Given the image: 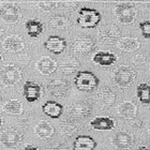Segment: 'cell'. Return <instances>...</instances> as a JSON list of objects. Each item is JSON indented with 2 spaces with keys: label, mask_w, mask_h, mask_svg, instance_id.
Segmentation results:
<instances>
[{
  "label": "cell",
  "mask_w": 150,
  "mask_h": 150,
  "mask_svg": "<svg viewBox=\"0 0 150 150\" xmlns=\"http://www.w3.org/2000/svg\"><path fill=\"white\" fill-rule=\"evenodd\" d=\"M44 47L50 53L55 54V55H59L66 50L67 41L66 39L59 37V35H50L44 42Z\"/></svg>",
  "instance_id": "5bb4252c"
},
{
  "label": "cell",
  "mask_w": 150,
  "mask_h": 150,
  "mask_svg": "<svg viewBox=\"0 0 150 150\" xmlns=\"http://www.w3.org/2000/svg\"><path fill=\"white\" fill-rule=\"evenodd\" d=\"M112 78L119 87L128 88L136 78V72L129 66H120L114 71Z\"/></svg>",
  "instance_id": "5b68a950"
},
{
  "label": "cell",
  "mask_w": 150,
  "mask_h": 150,
  "mask_svg": "<svg viewBox=\"0 0 150 150\" xmlns=\"http://www.w3.org/2000/svg\"><path fill=\"white\" fill-rule=\"evenodd\" d=\"M23 142V134L15 128H6L0 132V144L6 148L18 147Z\"/></svg>",
  "instance_id": "8992f818"
},
{
  "label": "cell",
  "mask_w": 150,
  "mask_h": 150,
  "mask_svg": "<svg viewBox=\"0 0 150 150\" xmlns=\"http://www.w3.org/2000/svg\"><path fill=\"white\" fill-rule=\"evenodd\" d=\"M97 142L88 135H77L73 143V150H94Z\"/></svg>",
  "instance_id": "d6986e66"
},
{
  "label": "cell",
  "mask_w": 150,
  "mask_h": 150,
  "mask_svg": "<svg viewBox=\"0 0 150 150\" xmlns=\"http://www.w3.org/2000/svg\"><path fill=\"white\" fill-rule=\"evenodd\" d=\"M1 59H2V57H1V55H0V61H1Z\"/></svg>",
  "instance_id": "ab89813d"
},
{
  "label": "cell",
  "mask_w": 150,
  "mask_h": 150,
  "mask_svg": "<svg viewBox=\"0 0 150 150\" xmlns=\"http://www.w3.org/2000/svg\"><path fill=\"white\" fill-rule=\"evenodd\" d=\"M42 110H43L44 114L46 116H48L50 118L57 119L62 115L63 106L60 103L56 102V101H47V102H45V103L43 104Z\"/></svg>",
  "instance_id": "cb8c5ba5"
},
{
  "label": "cell",
  "mask_w": 150,
  "mask_h": 150,
  "mask_svg": "<svg viewBox=\"0 0 150 150\" xmlns=\"http://www.w3.org/2000/svg\"><path fill=\"white\" fill-rule=\"evenodd\" d=\"M149 134H150V129H149Z\"/></svg>",
  "instance_id": "b9f144b4"
},
{
  "label": "cell",
  "mask_w": 150,
  "mask_h": 150,
  "mask_svg": "<svg viewBox=\"0 0 150 150\" xmlns=\"http://www.w3.org/2000/svg\"><path fill=\"white\" fill-rule=\"evenodd\" d=\"M68 112H69V115L73 118L84 119L91 115L92 107L87 102L79 101V102H75V103L71 104L68 108Z\"/></svg>",
  "instance_id": "8fae6325"
},
{
  "label": "cell",
  "mask_w": 150,
  "mask_h": 150,
  "mask_svg": "<svg viewBox=\"0 0 150 150\" xmlns=\"http://www.w3.org/2000/svg\"><path fill=\"white\" fill-rule=\"evenodd\" d=\"M23 150H39L37 147H35V146H32V145H27L26 147L23 148Z\"/></svg>",
  "instance_id": "d590c367"
},
{
  "label": "cell",
  "mask_w": 150,
  "mask_h": 150,
  "mask_svg": "<svg viewBox=\"0 0 150 150\" xmlns=\"http://www.w3.org/2000/svg\"><path fill=\"white\" fill-rule=\"evenodd\" d=\"M77 25L81 28H94L101 22V14L99 11L87 6L81 8L78 12Z\"/></svg>",
  "instance_id": "6da1fadb"
},
{
  "label": "cell",
  "mask_w": 150,
  "mask_h": 150,
  "mask_svg": "<svg viewBox=\"0 0 150 150\" xmlns=\"http://www.w3.org/2000/svg\"><path fill=\"white\" fill-rule=\"evenodd\" d=\"M50 27L57 30H66L70 28L71 26V21L67 16L63 15H56L50 21Z\"/></svg>",
  "instance_id": "4316f807"
},
{
  "label": "cell",
  "mask_w": 150,
  "mask_h": 150,
  "mask_svg": "<svg viewBox=\"0 0 150 150\" xmlns=\"http://www.w3.org/2000/svg\"><path fill=\"white\" fill-rule=\"evenodd\" d=\"M115 16L123 25L132 24L136 18V8L132 2H120L115 6Z\"/></svg>",
  "instance_id": "277c9868"
},
{
  "label": "cell",
  "mask_w": 150,
  "mask_h": 150,
  "mask_svg": "<svg viewBox=\"0 0 150 150\" xmlns=\"http://www.w3.org/2000/svg\"><path fill=\"white\" fill-rule=\"evenodd\" d=\"M117 47L122 52H127V53H132L137 50L141 47V43L136 38L125 37L121 38L120 40L117 42Z\"/></svg>",
  "instance_id": "d4e9b609"
},
{
  "label": "cell",
  "mask_w": 150,
  "mask_h": 150,
  "mask_svg": "<svg viewBox=\"0 0 150 150\" xmlns=\"http://www.w3.org/2000/svg\"><path fill=\"white\" fill-rule=\"evenodd\" d=\"M149 69H150V64H149Z\"/></svg>",
  "instance_id": "7bdbcfd3"
},
{
  "label": "cell",
  "mask_w": 150,
  "mask_h": 150,
  "mask_svg": "<svg viewBox=\"0 0 150 150\" xmlns=\"http://www.w3.org/2000/svg\"><path fill=\"white\" fill-rule=\"evenodd\" d=\"M57 6V2L55 1H40L38 2L39 9L44 11V12H52Z\"/></svg>",
  "instance_id": "4dcf8cb0"
},
{
  "label": "cell",
  "mask_w": 150,
  "mask_h": 150,
  "mask_svg": "<svg viewBox=\"0 0 150 150\" xmlns=\"http://www.w3.org/2000/svg\"><path fill=\"white\" fill-rule=\"evenodd\" d=\"M94 46H96V42L92 38L81 37L74 40L72 44V50L79 55H86L92 52Z\"/></svg>",
  "instance_id": "7c38bea8"
},
{
  "label": "cell",
  "mask_w": 150,
  "mask_h": 150,
  "mask_svg": "<svg viewBox=\"0 0 150 150\" xmlns=\"http://www.w3.org/2000/svg\"><path fill=\"white\" fill-rule=\"evenodd\" d=\"M136 96L143 104H150V85L147 83L138 85L136 87Z\"/></svg>",
  "instance_id": "f1b7e54d"
},
{
  "label": "cell",
  "mask_w": 150,
  "mask_h": 150,
  "mask_svg": "<svg viewBox=\"0 0 150 150\" xmlns=\"http://www.w3.org/2000/svg\"><path fill=\"white\" fill-rule=\"evenodd\" d=\"M92 61L101 67H110L117 61V56L110 52H98L92 57Z\"/></svg>",
  "instance_id": "44dd1931"
},
{
  "label": "cell",
  "mask_w": 150,
  "mask_h": 150,
  "mask_svg": "<svg viewBox=\"0 0 150 150\" xmlns=\"http://www.w3.org/2000/svg\"><path fill=\"white\" fill-rule=\"evenodd\" d=\"M117 112L125 119H134L137 116V106L131 101H123L117 106Z\"/></svg>",
  "instance_id": "ac0fdd59"
},
{
  "label": "cell",
  "mask_w": 150,
  "mask_h": 150,
  "mask_svg": "<svg viewBox=\"0 0 150 150\" xmlns=\"http://www.w3.org/2000/svg\"><path fill=\"white\" fill-rule=\"evenodd\" d=\"M35 134L41 139H50L55 134V129L46 120H40L35 128Z\"/></svg>",
  "instance_id": "ffe728a7"
},
{
  "label": "cell",
  "mask_w": 150,
  "mask_h": 150,
  "mask_svg": "<svg viewBox=\"0 0 150 150\" xmlns=\"http://www.w3.org/2000/svg\"><path fill=\"white\" fill-rule=\"evenodd\" d=\"M137 150H150V148H148V147H144V146H143V147H139V148H138Z\"/></svg>",
  "instance_id": "74e56055"
},
{
  "label": "cell",
  "mask_w": 150,
  "mask_h": 150,
  "mask_svg": "<svg viewBox=\"0 0 150 150\" xmlns=\"http://www.w3.org/2000/svg\"><path fill=\"white\" fill-rule=\"evenodd\" d=\"M3 35H4V29H3L2 27H0V38L2 37Z\"/></svg>",
  "instance_id": "8d00e7d4"
},
{
  "label": "cell",
  "mask_w": 150,
  "mask_h": 150,
  "mask_svg": "<svg viewBox=\"0 0 150 150\" xmlns=\"http://www.w3.org/2000/svg\"><path fill=\"white\" fill-rule=\"evenodd\" d=\"M0 18L8 24H16L22 19V13L14 3L6 2L0 4Z\"/></svg>",
  "instance_id": "ba28073f"
},
{
  "label": "cell",
  "mask_w": 150,
  "mask_h": 150,
  "mask_svg": "<svg viewBox=\"0 0 150 150\" xmlns=\"http://www.w3.org/2000/svg\"><path fill=\"white\" fill-rule=\"evenodd\" d=\"M22 79L23 71L16 64H6L0 70V81L3 86H14Z\"/></svg>",
  "instance_id": "3957f363"
},
{
  "label": "cell",
  "mask_w": 150,
  "mask_h": 150,
  "mask_svg": "<svg viewBox=\"0 0 150 150\" xmlns=\"http://www.w3.org/2000/svg\"><path fill=\"white\" fill-rule=\"evenodd\" d=\"M2 118H1V117H0V127H1V125H2Z\"/></svg>",
  "instance_id": "f35d334b"
},
{
  "label": "cell",
  "mask_w": 150,
  "mask_h": 150,
  "mask_svg": "<svg viewBox=\"0 0 150 150\" xmlns=\"http://www.w3.org/2000/svg\"><path fill=\"white\" fill-rule=\"evenodd\" d=\"M74 84L79 91L89 92L98 87L99 78L92 72L89 71H79L74 77Z\"/></svg>",
  "instance_id": "7a4b0ae2"
},
{
  "label": "cell",
  "mask_w": 150,
  "mask_h": 150,
  "mask_svg": "<svg viewBox=\"0 0 150 150\" xmlns=\"http://www.w3.org/2000/svg\"><path fill=\"white\" fill-rule=\"evenodd\" d=\"M58 67H59L60 71L63 74H75V73L77 72V70L79 69V61L76 58H74V57L68 56L60 61Z\"/></svg>",
  "instance_id": "7402d4cb"
},
{
  "label": "cell",
  "mask_w": 150,
  "mask_h": 150,
  "mask_svg": "<svg viewBox=\"0 0 150 150\" xmlns=\"http://www.w3.org/2000/svg\"><path fill=\"white\" fill-rule=\"evenodd\" d=\"M59 132L63 136H67V137H72L74 135L77 134L78 128L76 125L71 121H62L59 125Z\"/></svg>",
  "instance_id": "f546056e"
},
{
  "label": "cell",
  "mask_w": 150,
  "mask_h": 150,
  "mask_svg": "<svg viewBox=\"0 0 150 150\" xmlns=\"http://www.w3.org/2000/svg\"><path fill=\"white\" fill-rule=\"evenodd\" d=\"M26 30L29 37L38 38L43 32V24L35 19H30L26 23Z\"/></svg>",
  "instance_id": "83f0119b"
},
{
  "label": "cell",
  "mask_w": 150,
  "mask_h": 150,
  "mask_svg": "<svg viewBox=\"0 0 150 150\" xmlns=\"http://www.w3.org/2000/svg\"><path fill=\"white\" fill-rule=\"evenodd\" d=\"M133 62H134V64H136L137 67H142V66H144L145 63H146V58H145V56L137 55V56L134 57Z\"/></svg>",
  "instance_id": "e575fe53"
},
{
  "label": "cell",
  "mask_w": 150,
  "mask_h": 150,
  "mask_svg": "<svg viewBox=\"0 0 150 150\" xmlns=\"http://www.w3.org/2000/svg\"><path fill=\"white\" fill-rule=\"evenodd\" d=\"M41 94H42V87L39 83L32 81H26L24 85V97L27 102L29 103L35 102L40 99Z\"/></svg>",
  "instance_id": "2e32d148"
},
{
  "label": "cell",
  "mask_w": 150,
  "mask_h": 150,
  "mask_svg": "<svg viewBox=\"0 0 150 150\" xmlns=\"http://www.w3.org/2000/svg\"><path fill=\"white\" fill-rule=\"evenodd\" d=\"M115 121L110 117H105V116H99L92 119L90 121V125L94 130L99 131H110L115 128Z\"/></svg>",
  "instance_id": "603a6c76"
},
{
  "label": "cell",
  "mask_w": 150,
  "mask_h": 150,
  "mask_svg": "<svg viewBox=\"0 0 150 150\" xmlns=\"http://www.w3.org/2000/svg\"><path fill=\"white\" fill-rule=\"evenodd\" d=\"M120 35H121L120 29L116 25L112 24L102 26L98 31V38L101 41V43L106 45H112L115 44V42H118L120 40Z\"/></svg>",
  "instance_id": "52a82bcc"
},
{
  "label": "cell",
  "mask_w": 150,
  "mask_h": 150,
  "mask_svg": "<svg viewBox=\"0 0 150 150\" xmlns=\"http://www.w3.org/2000/svg\"><path fill=\"white\" fill-rule=\"evenodd\" d=\"M96 100L100 105L103 107H110L115 104L116 94L112 92V90L110 87L104 86L100 88L96 93Z\"/></svg>",
  "instance_id": "e0dca14e"
},
{
  "label": "cell",
  "mask_w": 150,
  "mask_h": 150,
  "mask_svg": "<svg viewBox=\"0 0 150 150\" xmlns=\"http://www.w3.org/2000/svg\"><path fill=\"white\" fill-rule=\"evenodd\" d=\"M2 110L6 114H9V115L19 116L22 115L23 112H24V107H23V104L21 101L12 99V100L8 101V102L3 104Z\"/></svg>",
  "instance_id": "484cf974"
},
{
  "label": "cell",
  "mask_w": 150,
  "mask_h": 150,
  "mask_svg": "<svg viewBox=\"0 0 150 150\" xmlns=\"http://www.w3.org/2000/svg\"><path fill=\"white\" fill-rule=\"evenodd\" d=\"M112 144L118 150H129L133 146L134 138L128 132H117L112 139Z\"/></svg>",
  "instance_id": "9a60e30c"
},
{
  "label": "cell",
  "mask_w": 150,
  "mask_h": 150,
  "mask_svg": "<svg viewBox=\"0 0 150 150\" xmlns=\"http://www.w3.org/2000/svg\"><path fill=\"white\" fill-rule=\"evenodd\" d=\"M61 4H62V8L69 9L71 11H74L77 6V2H75V1H64V2H61Z\"/></svg>",
  "instance_id": "836d02e7"
},
{
  "label": "cell",
  "mask_w": 150,
  "mask_h": 150,
  "mask_svg": "<svg viewBox=\"0 0 150 150\" xmlns=\"http://www.w3.org/2000/svg\"><path fill=\"white\" fill-rule=\"evenodd\" d=\"M58 63L50 56H43L35 62V70L42 75H50L56 72Z\"/></svg>",
  "instance_id": "4fadbf2b"
},
{
  "label": "cell",
  "mask_w": 150,
  "mask_h": 150,
  "mask_svg": "<svg viewBox=\"0 0 150 150\" xmlns=\"http://www.w3.org/2000/svg\"><path fill=\"white\" fill-rule=\"evenodd\" d=\"M45 150H69V147L64 142H54L48 145Z\"/></svg>",
  "instance_id": "1f68e13d"
},
{
  "label": "cell",
  "mask_w": 150,
  "mask_h": 150,
  "mask_svg": "<svg viewBox=\"0 0 150 150\" xmlns=\"http://www.w3.org/2000/svg\"><path fill=\"white\" fill-rule=\"evenodd\" d=\"M2 50L8 54H19L26 50V44L22 37L16 35H12L6 37L2 41Z\"/></svg>",
  "instance_id": "9c48e42d"
},
{
  "label": "cell",
  "mask_w": 150,
  "mask_h": 150,
  "mask_svg": "<svg viewBox=\"0 0 150 150\" xmlns=\"http://www.w3.org/2000/svg\"><path fill=\"white\" fill-rule=\"evenodd\" d=\"M47 90L52 96L56 98H62L68 94L70 90V83L62 78H55L48 81Z\"/></svg>",
  "instance_id": "30bf717a"
},
{
  "label": "cell",
  "mask_w": 150,
  "mask_h": 150,
  "mask_svg": "<svg viewBox=\"0 0 150 150\" xmlns=\"http://www.w3.org/2000/svg\"><path fill=\"white\" fill-rule=\"evenodd\" d=\"M0 101H1V96H0Z\"/></svg>",
  "instance_id": "60d3db41"
},
{
  "label": "cell",
  "mask_w": 150,
  "mask_h": 150,
  "mask_svg": "<svg viewBox=\"0 0 150 150\" xmlns=\"http://www.w3.org/2000/svg\"><path fill=\"white\" fill-rule=\"evenodd\" d=\"M142 35L146 39H150V21H144L139 24Z\"/></svg>",
  "instance_id": "d6a6232c"
}]
</instances>
